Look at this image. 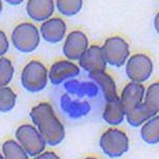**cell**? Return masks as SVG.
Instances as JSON below:
<instances>
[{"label":"cell","mask_w":159,"mask_h":159,"mask_svg":"<svg viewBox=\"0 0 159 159\" xmlns=\"http://www.w3.org/2000/svg\"><path fill=\"white\" fill-rule=\"evenodd\" d=\"M9 43L7 36L4 32L1 31V51L0 54L2 56L5 54L8 50Z\"/></svg>","instance_id":"4fadbf2b"},{"label":"cell","mask_w":159,"mask_h":159,"mask_svg":"<svg viewBox=\"0 0 159 159\" xmlns=\"http://www.w3.org/2000/svg\"><path fill=\"white\" fill-rule=\"evenodd\" d=\"M47 70L42 63L32 61L24 68L22 73L23 84L28 89L36 91L41 89L46 84Z\"/></svg>","instance_id":"3957f363"},{"label":"cell","mask_w":159,"mask_h":159,"mask_svg":"<svg viewBox=\"0 0 159 159\" xmlns=\"http://www.w3.org/2000/svg\"><path fill=\"white\" fill-rule=\"evenodd\" d=\"M79 61L80 66L90 73L104 71L106 68L107 62L102 48L97 46L88 48Z\"/></svg>","instance_id":"5b68a950"},{"label":"cell","mask_w":159,"mask_h":159,"mask_svg":"<svg viewBox=\"0 0 159 159\" xmlns=\"http://www.w3.org/2000/svg\"><path fill=\"white\" fill-rule=\"evenodd\" d=\"M8 2L10 3V4H20V3L22 2L23 1H15V2H14V1H7Z\"/></svg>","instance_id":"5bb4252c"},{"label":"cell","mask_w":159,"mask_h":159,"mask_svg":"<svg viewBox=\"0 0 159 159\" xmlns=\"http://www.w3.org/2000/svg\"><path fill=\"white\" fill-rule=\"evenodd\" d=\"M83 2L81 0L61 1L57 2L58 10L61 13L66 16H71L78 13L80 10Z\"/></svg>","instance_id":"30bf717a"},{"label":"cell","mask_w":159,"mask_h":159,"mask_svg":"<svg viewBox=\"0 0 159 159\" xmlns=\"http://www.w3.org/2000/svg\"><path fill=\"white\" fill-rule=\"evenodd\" d=\"M15 48L23 52H30L35 49L40 41L38 30L33 24L24 23L15 29L11 36Z\"/></svg>","instance_id":"6da1fadb"},{"label":"cell","mask_w":159,"mask_h":159,"mask_svg":"<svg viewBox=\"0 0 159 159\" xmlns=\"http://www.w3.org/2000/svg\"><path fill=\"white\" fill-rule=\"evenodd\" d=\"M128 45L124 40L119 37L107 39L102 48L107 62L119 66L123 65L129 55Z\"/></svg>","instance_id":"7a4b0ae2"},{"label":"cell","mask_w":159,"mask_h":159,"mask_svg":"<svg viewBox=\"0 0 159 159\" xmlns=\"http://www.w3.org/2000/svg\"><path fill=\"white\" fill-rule=\"evenodd\" d=\"M88 45V39L83 32L73 31L67 37L63 46V53L70 60L79 59L87 49Z\"/></svg>","instance_id":"277c9868"},{"label":"cell","mask_w":159,"mask_h":159,"mask_svg":"<svg viewBox=\"0 0 159 159\" xmlns=\"http://www.w3.org/2000/svg\"><path fill=\"white\" fill-rule=\"evenodd\" d=\"M1 84L5 85L10 82L13 77L14 69L10 60L2 57L0 60Z\"/></svg>","instance_id":"8fae6325"},{"label":"cell","mask_w":159,"mask_h":159,"mask_svg":"<svg viewBox=\"0 0 159 159\" xmlns=\"http://www.w3.org/2000/svg\"><path fill=\"white\" fill-rule=\"evenodd\" d=\"M15 96L8 88H2L1 90V108L2 111L10 109L13 106Z\"/></svg>","instance_id":"7c38bea8"},{"label":"cell","mask_w":159,"mask_h":159,"mask_svg":"<svg viewBox=\"0 0 159 159\" xmlns=\"http://www.w3.org/2000/svg\"><path fill=\"white\" fill-rule=\"evenodd\" d=\"M54 4L52 0H30L27 5V11L32 19L41 21L48 19L52 15Z\"/></svg>","instance_id":"9c48e42d"},{"label":"cell","mask_w":159,"mask_h":159,"mask_svg":"<svg viewBox=\"0 0 159 159\" xmlns=\"http://www.w3.org/2000/svg\"><path fill=\"white\" fill-rule=\"evenodd\" d=\"M66 30L65 22L61 18H53L42 24L41 31L44 39L48 42L57 43L63 39Z\"/></svg>","instance_id":"ba28073f"},{"label":"cell","mask_w":159,"mask_h":159,"mask_svg":"<svg viewBox=\"0 0 159 159\" xmlns=\"http://www.w3.org/2000/svg\"><path fill=\"white\" fill-rule=\"evenodd\" d=\"M152 63L149 58L143 54H137L131 57L127 66V72L134 79H146L151 74Z\"/></svg>","instance_id":"8992f818"},{"label":"cell","mask_w":159,"mask_h":159,"mask_svg":"<svg viewBox=\"0 0 159 159\" xmlns=\"http://www.w3.org/2000/svg\"><path fill=\"white\" fill-rule=\"evenodd\" d=\"M79 72V67L75 64L67 61H60L52 66L49 76L53 83L59 84L77 76Z\"/></svg>","instance_id":"52a82bcc"}]
</instances>
